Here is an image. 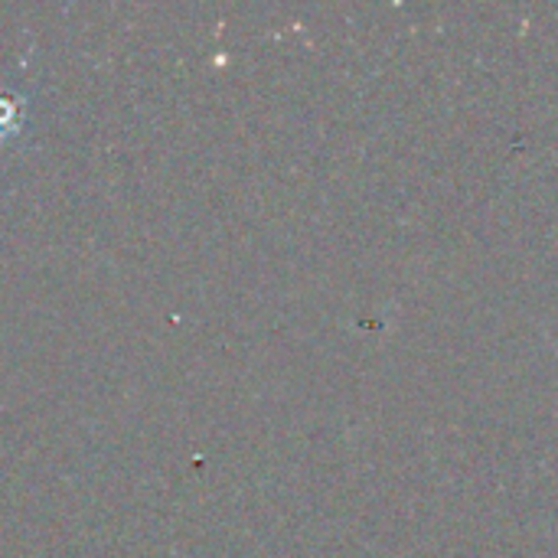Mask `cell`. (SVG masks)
I'll list each match as a JSON object with an SVG mask.
<instances>
[{"label": "cell", "instance_id": "cell-1", "mask_svg": "<svg viewBox=\"0 0 558 558\" xmlns=\"http://www.w3.org/2000/svg\"><path fill=\"white\" fill-rule=\"evenodd\" d=\"M26 124H29V98L20 88L0 82V144L23 137Z\"/></svg>", "mask_w": 558, "mask_h": 558}]
</instances>
